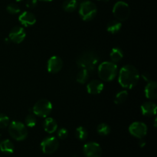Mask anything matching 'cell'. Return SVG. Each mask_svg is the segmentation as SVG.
I'll list each match as a JSON object with an SVG mask.
<instances>
[{
  "label": "cell",
  "instance_id": "1",
  "mask_svg": "<svg viewBox=\"0 0 157 157\" xmlns=\"http://www.w3.org/2000/svg\"><path fill=\"white\" fill-rule=\"evenodd\" d=\"M139 80V71L134 66L127 64L120 70L118 81L124 88L132 89L137 84Z\"/></svg>",
  "mask_w": 157,
  "mask_h": 157
},
{
  "label": "cell",
  "instance_id": "2",
  "mask_svg": "<svg viewBox=\"0 0 157 157\" xmlns=\"http://www.w3.org/2000/svg\"><path fill=\"white\" fill-rule=\"evenodd\" d=\"M99 61V57L96 52L87 51L81 54L77 59V64L81 68L86 69L89 72L95 68Z\"/></svg>",
  "mask_w": 157,
  "mask_h": 157
},
{
  "label": "cell",
  "instance_id": "3",
  "mask_svg": "<svg viewBox=\"0 0 157 157\" xmlns=\"http://www.w3.org/2000/svg\"><path fill=\"white\" fill-rule=\"evenodd\" d=\"M98 75L102 81H111L116 78L118 73V67L116 63L104 61L98 67Z\"/></svg>",
  "mask_w": 157,
  "mask_h": 157
},
{
  "label": "cell",
  "instance_id": "4",
  "mask_svg": "<svg viewBox=\"0 0 157 157\" xmlns=\"http://www.w3.org/2000/svg\"><path fill=\"white\" fill-rule=\"evenodd\" d=\"M9 133L14 140L22 141L28 136L27 127L19 121H12L9 125Z\"/></svg>",
  "mask_w": 157,
  "mask_h": 157
},
{
  "label": "cell",
  "instance_id": "5",
  "mask_svg": "<svg viewBox=\"0 0 157 157\" xmlns=\"http://www.w3.org/2000/svg\"><path fill=\"white\" fill-rule=\"evenodd\" d=\"M96 5L90 1H84L79 6V15L84 21H91L97 15Z\"/></svg>",
  "mask_w": 157,
  "mask_h": 157
},
{
  "label": "cell",
  "instance_id": "6",
  "mask_svg": "<svg viewBox=\"0 0 157 157\" xmlns=\"http://www.w3.org/2000/svg\"><path fill=\"white\" fill-rule=\"evenodd\" d=\"M53 106L51 101L47 99H41L32 108L33 114L41 117H47L52 111Z\"/></svg>",
  "mask_w": 157,
  "mask_h": 157
},
{
  "label": "cell",
  "instance_id": "7",
  "mask_svg": "<svg viewBox=\"0 0 157 157\" xmlns=\"http://www.w3.org/2000/svg\"><path fill=\"white\" fill-rule=\"evenodd\" d=\"M113 15L119 21H126L130 15V6L125 2H117L113 7Z\"/></svg>",
  "mask_w": 157,
  "mask_h": 157
},
{
  "label": "cell",
  "instance_id": "8",
  "mask_svg": "<svg viewBox=\"0 0 157 157\" xmlns=\"http://www.w3.org/2000/svg\"><path fill=\"white\" fill-rule=\"evenodd\" d=\"M59 147L58 140L55 136H49L43 140L41 143V148L44 154H52Z\"/></svg>",
  "mask_w": 157,
  "mask_h": 157
},
{
  "label": "cell",
  "instance_id": "9",
  "mask_svg": "<svg viewBox=\"0 0 157 157\" xmlns=\"http://www.w3.org/2000/svg\"><path fill=\"white\" fill-rule=\"evenodd\" d=\"M129 132L132 136L138 139H143L148 132L147 126L142 122H133L129 127Z\"/></svg>",
  "mask_w": 157,
  "mask_h": 157
},
{
  "label": "cell",
  "instance_id": "10",
  "mask_svg": "<svg viewBox=\"0 0 157 157\" xmlns=\"http://www.w3.org/2000/svg\"><path fill=\"white\" fill-rule=\"evenodd\" d=\"M83 151L86 157H101L102 156V149L96 142L87 143L84 146Z\"/></svg>",
  "mask_w": 157,
  "mask_h": 157
},
{
  "label": "cell",
  "instance_id": "11",
  "mask_svg": "<svg viewBox=\"0 0 157 157\" xmlns=\"http://www.w3.org/2000/svg\"><path fill=\"white\" fill-rule=\"evenodd\" d=\"M26 37V32L22 27L15 26L11 30L9 38L11 41L16 44H20L25 40Z\"/></svg>",
  "mask_w": 157,
  "mask_h": 157
},
{
  "label": "cell",
  "instance_id": "12",
  "mask_svg": "<svg viewBox=\"0 0 157 157\" xmlns=\"http://www.w3.org/2000/svg\"><path fill=\"white\" fill-rule=\"evenodd\" d=\"M63 67V61L58 56H52L48 61L47 68L49 73L56 74L61 70Z\"/></svg>",
  "mask_w": 157,
  "mask_h": 157
},
{
  "label": "cell",
  "instance_id": "13",
  "mask_svg": "<svg viewBox=\"0 0 157 157\" xmlns=\"http://www.w3.org/2000/svg\"><path fill=\"white\" fill-rule=\"evenodd\" d=\"M18 21L22 25L25 26V27H29V26H32L35 24L36 18L32 12L25 11L19 15Z\"/></svg>",
  "mask_w": 157,
  "mask_h": 157
},
{
  "label": "cell",
  "instance_id": "14",
  "mask_svg": "<svg viewBox=\"0 0 157 157\" xmlns=\"http://www.w3.org/2000/svg\"><path fill=\"white\" fill-rule=\"evenodd\" d=\"M104 88V83L99 80H92L87 84V90L90 94H98L103 91Z\"/></svg>",
  "mask_w": 157,
  "mask_h": 157
},
{
  "label": "cell",
  "instance_id": "15",
  "mask_svg": "<svg viewBox=\"0 0 157 157\" xmlns=\"http://www.w3.org/2000/svg\"><path fill=\"white\" fill-rule=\"evenodd\" d=\"M146 97L149 100L151 101H155L157 98V85L156 81H149L148 84L145 87L144 90Z\"/></svg>",
  "mask_w": 157,
  "mask_h": 157
},
{
  "label": "cell",
  "instance_id": "16",
  "mask_svg": "<svg viewBox=\"0 0 157 157\" xmlns=\"http://www.w3.org/2000/svg\"><path fill=\"white\" fill-rule=\"evenodd\" d=\"M141 113L143 115L147 117L155 116L156 113L157 107L156 104L155 103L151 102V101H148V102H145L141 105Z\"/></svg>",
  "mask_w": 157,
  "mask_h": 157
},
{
  "label": "cell",
  "instance_id": "17",
  "mask_svg": "<svg viewBox=\"0 0 157 157\" xmlns=\"http://www.w3.org/2000/svg\"><path fill=\"white\" fill-rule=\"evenodd\" d=\"M43 127H44V131L47 132L48 133H53L58 129V124L53 118L47 117L44 121Z\"/></svg>",
  "mask_w": 157,
  "mask_h": 157
},
{
  "label": "cell",
  "instance_id": "18",
  "mask_svg": "<svg viewBox=\"0 0 157 157\" xmlns=\"http://www.w3.org/2000/svg\"><path fill=\"white\" fill-rule=\"evenodd\" d=\"M0 150L4 153L11 154L15 150V146H14L13 143L9 140H4L0 143Z\"/></svg>",
  "mask_w": 157,
  "mask_h": 157
},
{
  "label": "cell",
  "instance_id": "19",
  "mask_svg": "<svg viewBox=\"0 0 157 157\" xmlns=\"http://www.w3.org/2000/svg\"><path fill=\"white\" fill-rule=\"evenodd\" d=\"M110 58L112 62L117 63L124 58V52L120 48H113L110 53Z\"/></svg>",
  "mask_w": 157,
  "mask_h": 157
},
{
  "label": "cell",
  "instance_id": "20",
  "mask_svg": "<svg viewBox=\"0 0 157 157\" xmlns=\"http://www.w3.org/2000/svg\"><path fill=\"white\" fill-rule=\"evenodd\" d=\"M121 28H122L121 21H119L118 20H112L107 24V31L111 34H117L121 31Z\"/></svg>",
  "mask_w": 157,
  "mask_h": 157
},
{
  "label": "cell",
  "instance_id": "21",
  "mask_svg": "<svg viewBox=\"0 0 157 157\" xmlns=\"http://www.w3.org/2000/svg\"><path fill=\"white\" fill-rule=\"evenodd\" d=\"M62 7L65 12H74L78 8V2L77 0H65L63 2Z\"/></svg>",
  "mask_w": 157,
  "mask_h": 157
},
{
  "label": "cell",
  "instance_id": "22",
  "mask_svg": "<svg viewBox=\"0 0 157 157\" xmlns=\"http://www.w3.org/2000/svg\"><path fill=\"white\" fill-rule=\"evenodd\" d=\"M89 71L86 69L81 68L77 75V81L80 84H85L89 78Z\"/></svg>",
  "mask_w": 157,
  "mask_h": 157
},
{
  "label": "cell",
  "instance_id": "23",
  "mask_svg": "<svg viewBox=\"0 0 157 157\" xmlns=\"http://www.w3.org/2000/svg\"><path fill=\"white\" fill-rule=\"evenodd\" d=\"M128 97V92L127 90H122L118 92L114 98V103L116 104H122L126 101Z\"/></svg>",
  "mask_w": 157,
  "mask_h": 157
},
{
  "label": "cell",
  "instance_id": "24",
  "mask_svg": "<svg viewBox=\"0 0 157 157\" xmlns=\"http://www.w3.org/2000/svg\"><path fill=\"white\" fill-rule=\"evenodd\" d=\"M75 136L80 140H85L88 136V133L84 127H78L75 130Z\"/></svg>",
  "mask_w": 157,
  "mask_h": 157
},
{
  "label": "cell",
  "instance_id": "25",
  "mask_svg": "<svg viewBox=\"0 0 157 157\" xmlns=\"http://www.w3.org/2000/svg\"><path fill=\"white\" fill-rule=\"evenodd\" d=\"M97 131L101 136H107L110 133V126L107 125V124L101 123L98 126Z\"/></svg>",
  "mask_w": 157,
  "mask_h": 157
},
{
  "label": "cell",
  "instance_id": "26",
  "mask_svg": "<svg viewBox=\"0 0 157 157\" xmlns=\"http://www.w3.org/2000/svg\"><path fill=\"white\" fill-rule=\"evenodd\" d=\"M25 123L27 127H34L36 125V117L34 116V114H29L25 119Z\"/></svg>",
  "mask_w": 157,
  "mask_h": 157
},
{
  "label": "cell",
  "instance_id": "27",
  "mask_svg": "<svg viewBox=\"0 0 157 157\" xmlns=\"http://www.w3.org/2000/svg\"><path fill=\"white\" fill-rule=\"evenodd\" d=\"M6 10L9 13L12 14V15H15V14H18L20 12V8L18 5L12 3V4H9L7 6Z\"/></svg>",
  "mask_w": 157,
  "mask_h": 157
},
{
  "label": "cell",
  "instance_id": "28",
  "mask_svg": "<svg viewBox=\"0 0 157 157\" xmlns=\"http://www.w3.org/2000/svg\"><path fill=\"white\" fill-rule=\"evenodd\" d=\"M10 124L9 117L6 116V114L0 113V128H6Z\"/></svg>",
  "mask_w": 157,
  "mask_h": 157
},
{
  "label": "cell",
  "instance_id": "29",
  "mask_svg": "<svg viewBox=\"0 0 157 157\" xmlns=\"http://www.w3.org/2000/svg\"><path fill=\"white\" fill-rule=\"evenodd\" d=\"M68 136V131L65 128H61L58 131V136L61 140H64Z\"/></svg>",
  "mask_w": 157,
  "mask_h": 157
},
{
  "label": "cell",
  "instance_id": "30",
  "mask_svg": "<svg viewBox=\"0 0 157 157\" xmlns=\"http://www.w3.org/2000/svg\"><path fill=\"white\" fill-rule=\"evenodd\" d=\"M38 4V0H27L26 6L29 9H34Z\"/></svg>",
  "mask_w": 157,
  "mask_h": 157
},
{
  "label": "cell",
  "instance_id": "31",
  "mask_svg": "<svg viewBox=\"0 0 157 157\" xmlns=\"http://www.w3.org/2000/svg\"><path fill=\"white\" fill-rule=\"evenodd\" d=\"M142 78L144 80V81H146L147 82H149V81H152L151 80V76H150V75L149 73H147V72H145V73H144L142 75Z\"/></svg>",
  "mask_w": 157,
  "mask_h": 157
},
{
  "label": "cell",
  "instance_id": "32",
  "mask_svg": "<svg viewBox=\"0 0 157 157\" xmlns=\"http://www.w3.org/2000/svg\"><path fill=\"white\" fill-rule=\"evenodd\" d=\"M139 145L141 147H144V146H146V142L144 140H143L142 139H140V140L139 142Z\"/></svg>",
  "mask_w": 157,
  "mask_h": 157
},
{
  "label": "cell",
  "instance_id": "33",
  "mask_svg": "<svg viewBox=\"0 0 157 157\" xmlns=\"http://www.w3.org/2000/svg\"><path fill=\"white\" fill-rule=\"evenodd\" d=\"M41 1H43V2H52V0H41Z\"/></svg>",
  "mask_w": 157,
  "mask_h": 157
},
{
  "label": "cell",
  "instance_id": "34",
  "mask_svg": "<svg viewBox=\"0 0 157 157\" xmlns=\"http://www.w3.org/2000/svg\"><path fill=\"white\" fill-rule=\"evenodd\" d=\"M15 1H16V2H21V1H22V0H15Z\"/></svg>",
  "mask_w": 157,
  "mask_h": 157
},
{
  "label": "cell",
  "instance_id": "35",
  "mask_svg": "<svg viewBox=\"0 0 157 157\" xmlns=\"http://www.w3.org/2000/svg\"><path fill=\"white\" fill-rule=\"evenodd\" d=\"M0 138H1V134H0Z\"/></svg>",
  "mask_w": 157,
  "mask_h": 157
},
{
  "label": "cell",
  "instance_id": "36",
  "mask_svg": "<svg viewBox=\"0 0 157 157\" xmlns=\"http://www.w3.org/2000/svg\"><path fill=\"white\" fill-rule=\"evenodd\" d=\"M98 1H101V0H98Z\"/></svg>",
  "mask_w": 157,
  "mask_h": 157
}]
</instances>
